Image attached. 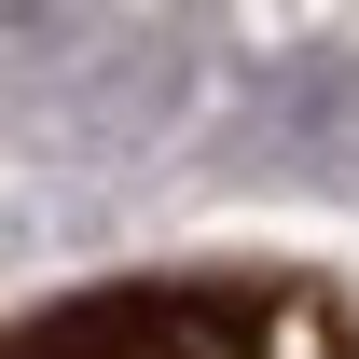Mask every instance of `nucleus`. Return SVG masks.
<instances>
[{
    "label": "nucleus",
    "instance_id": "1",
    "mask_svg": "<svg viewBox=\"0 0 359 359\" xmlns=\"http://www.w3.org/2000/svg\"><path fill=\"white\" fill-rule=\"evenodd\" d=\"M0 359H359L346 304L318 276H125V290H69V304L14 318Z\"/></svg>",
    "mask_w": 359,
    "mask_h": 359
}]
</instances>
